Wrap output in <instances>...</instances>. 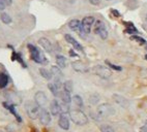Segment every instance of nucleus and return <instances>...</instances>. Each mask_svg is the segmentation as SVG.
<instances>
[{
  "mask_svg": "<svg viewBox=\"0 0 147 132\" xmlns=\"http://www.w3.org/2000/svg\"><path fill=\"white\" fill-rule=\"evenodd\" d=\"M27 48H28L29 52H30V57H31L32 60L35 62V63L38 64H47L48 60L45 57V55L40 52L36 47H34L33 45H27Z\"/></svg>",
  "mask_w": 147,
  "mask_h": 132,
  "instance_id": "f257e3e1",
  "label": "nucleus"
},
{
  "mask_svg": "<svg viewBox=\"0 0 147 132\" xmlns=\"http://www.w3.org/2000/svg\"><path fill=\"white\" fill-rule=\"evenodd\" d=\"M69 117H71V121L79 126H83L88 123V118L81 109H71Z\"/></svg>",
  "mask_w": 147,
  "mask_h": 132,
  "instance_id": "f03ea898",
  "label": "nucleus"
},
{
  "mask_svg": "<svg viewBox=\"0 0 147 132\" xmlns=\"http://www.w3.org/2000/svg\"><path fill=\"white\" fill-rule=\"evenodd\" d=\"M95 23V19L91 16L85 17L81 22V29L78 32L82 37H85L87 34H89L90 31H91V27L92 25Z\"/></svg>",
  "mask_w": 147,
  "mask_h": 132,
  "instance_id": "7ed1b4c3",
  "label": "nucleus"
},
{
  "mask_svg": "<svg viewBox=\"0 0 147 132\" xmlns=\"http://www.w3.org/2000/svg\"><path fill=\"white\" fill-rule=\"evenodd\" d=\"M40 106L37 104L35 101H31L29 100L25 103V109H26V113L28 115L29 118L31 119H37L38 116H40Z\"/></svg>",
  "mask_w": 147,
  "mask_h": 132,
  "instance_id": "20e7f679",
  "label": "nucleus"
},
{
  "mask_svg": "<svg viewBox=\"0 0 147 132\" xmlns=\"http://www.w3.org/2000/svg\"><path fill=\"white\" fill-rule=\"evenodd\" d=\"M97 114L102 118H108V117L112 116L115 114L113 106L109 104V103H102L100 105L97 106Z\"/></svg>",
  "mask_w": 147,
  "mask_h": 132,
  "instance_id": "39448f33",
  "label": "nucleus"
},
{
  "mask_svg": "<svg viewBox=\"0 0 147 132\" xmlns=\"http://www.w3.org/2000/svg\"><path fill=\"white\" fill-rule=\"evenodd\" d=\"M92 71H93L94 74H96V75H98L100 77H102V79H109V77L112 75V71H111L110 69L102 65H95L94 67L92 68Z\"/></svg>",
  "mask_w": 147,
  "mask_h": 132,
  "instance_id": "423d86ee",
  "label": "nucleus"
},
{
  "mask_svg": "<svg viewBox=\"0 0 147 132\" xmlns=\"http://www.w3.org/2000/svg\"><path fill=\"white\" fill-rule=\"evenodd\" d=\"M94 33L97 34L102 39H107L108 37V31L106 28V25L104 24V22L97 20L94 23Z\"/></svg>",
  "mask_w": 147,
  "mask_h": 132,
  "instance_id": "0eeeda50",
  "label": "nucleus"
},
{
  "mask_svg": "<svg viewBox=\"0 0 147 132\" xmlns=\"http://www.w3.org/2000/svg\"><path fill=\"white\" fill-rule=\"evenodd\" d=\"M34 101H35L40 106L44 107V106L47 105L48 97L42 91H38V92H36L35 93V95H34Z\"/></svg>",
  "mask_w": 147,
  "mask_h": 132,
  "instance_id": "6e6552de",
  "label": "nucleus"
},
{
  "mask_svg": "<svg viewBox=\"0 0 147 132\" xmlns=\"http://www.w3.org/2000/svg\"><path fill=\"white\" fill-rule=\"evenodd\" d=\"M71 66H73L74 70L77 72H82V73H84V72L89 71V67H88L85 63L81 62V61H75V62L71 63Z\"/></svg>",
  "mask_w": 147,
  "mask_h": 132,
  "instance_id": "1a4fd4ad",
  "label": "nucleus"
},
{
  "mask_svg": "<svg viewBox=\"0 0 147 132\" xmlns=\"http://www.w3.org/2000/svg\"><path fill=\"white\" fill-rule=\"evenodd\" d=\"M38 118H40V124L44 125V126H46V125H48V124H50V122H51L50 113H49L47 109H45V108L40 109V116H38Z\"/></svg>",
  "mask_w": 147,
  "mask_h": 132,
  "instance_id": "9d476101",
  "label": "nucleus"
},
{
  "mask_svg": "<svg viewBox=\"0 0 147 132\" xmlns=\"http://www.w3.org/2000/svg\"><path fill=\"white\" fill-rule=\"evenodd\" d=\"M38 43H40V45L46 51V52H48V53H52L53 52V45L48 38H46V37H42V38L38 39Z\"/></svg>",
  "mask_w": 147,
  "mask_h": 132,
  "instance_id": "9b49d317",
  "label": "nucleus"
},
{
  "mask_svg": "<svg viewBox=\"0 0 147 132\" xmlns=\"http://www.w3.org/2000/svg\"><path fill=\"white\" fill-rule=\"evenodd\" d=\"M113 99L115 100V102L118 104V105L122 106L124 108H127L129 106V101L126 99L125 97L121 95H118V94H114L113 95Z\"/></svg>",
  "mask_w": 147,
  "mask_h": 132,
  "instance_id": "f8f14e48",
  "label": "nucleus"
},
{
  "mask_svg": "<svg viewBox=\"0 0 147 132\" xmlns=\"http://www.w3.org/2000/svg\"><path fill=\"white\" fill-rule=\"evenodd\" d=\"M58 125L61 129L63 130H68L69 129V120L65 116V114H61L59 117V120H58Z\"/></svg>",
  "mask_w": 147,
  "mask_h": 132,
  "instance_id": "ddd939ff",
  "label": "nucleus"
},
{
  "mask_svg": "<svg viewBox=\"0 0 147 132\" xmlns=\"http://www.w3.org/2000/svg\"><path fill=\"white\" fill-rule=\"evenodd\" d=\"M64 38H65V40L68 42V43H71V45L74 47V49H76V50L78 51H81V52H83V47H82L81 45H80L79 42L77 41L75 38H74L71 35L69 34H65L64 35Z\"/></svg>",
  "mask_w": 147,
  "mask_h": 132,
  "instance_id": "4468645a",
  "label": "nucleus"
},
{
  "mask_svg": "<svg viewBox=\"0 0 147 132\" xmlns=\"http://www.w3.org/2000/svg\"><path fill=\"white\" fill-rule=\"evenodd\" d=\"M3 106H4V107H5L11 115H13V116H15V118L17 119V121L21 123V122H22V118L19 116L18 114H17V111H16V108H15V105H13V104H11V103L4 102V103H3Z\"/></svg>",
  "mask_w": 147,
  "mask_h": 132,
  "instance_id": "2eb2a0df",
  "label": "nucleus"
},
{
  "mask_svg": "<svg viewBox=\"0 0 147 132\" xmlns=\"http://www.w3.org/2000/svg\"><path fill=\"white\" fill-rule=\"evenodd\" d=\"M50 111H51V114L53 116H58L59 114H61V111H60V104L58 102L57 100H53L50 104Z\"/></svg>",
  "mask_w": 147,
  "mask_h": 132,
  "instance_id": "dca6fc26",
  "label": "nucleus"
},
{
  "mask_svg": "<svg viewBox=\"0 0 147 132\" xmlns=\"http://www.w3.org/2000/svg\"><path fill=\"white\" fill-rule=\"evenodd\" d=\"M68 27H69L71 30H74V31L79 32L80 29H81V22H80L79 20L74 19V20L69 21V23H68Z\"/></svg>",
  "mask_w": 147,
  "mask_h": 132,
  "instance_id": "f3484780",
  "label": "nucleus"
},
{
  "mask_svg": "<svg viewBox=\"0 0 147 132\" xmlns=\"http://www.w3.org/2000/svg\"><path fill=\"white\" fill-rule=\"evenodd\" d=\"M59 96H60L61 100L63 103H66V104H69L71 102V93L66 92V91H60L59 93Z\"/></svg>",
  "mask_w": 147,
  "mask_h": 132,
  "instance_id": "a211bd4d",
  "label": "nucleus"
},
{
  "mask_svg": "<svg viewBox=\"0 0 147 132\" xmlns=\"http://www.w3.org/2000/svg\"><path fill=\"white\" fill-rule=\"evenodd\" d=\"M51 73H52L53 77H55V79H60L61 81V79H62V77H63L60 68L57 67V66H52V67H51Z\"/></svg>",
  "mask_w": 147,
  "mask_h": 132,
  "instance_id": "6ab92c4d",
  "label": "nucleus"
},
{
  "mask_svg": "<svg viewBox=\"0 0 147 132\" xmlns=\"http://www.w3.org/2000/svg\"><path fill=\"white\" fill-rule=\"evenodd\" d=\"M56 63H57L59 68H65L66 65H67V64H66V59L61 55L56 56Z\"/></svg>",
  "mask_w": 147,
  "mask_h": 132,
  "instance_id": "aec40b11",
  "label": "nucleus"
},
{
  "mask_svg": "<svg viewBox=\"0 0 147 132\" xmlns=\"http://www.w3.org/2000/svg\"><path fill=\"white\" fill-rule=\"evenodd\" d=\"M8 82H9V79H8L7 75L3 72H0V88L1 89L5 88L8 85Z\"/></svg>",
  "mask_w": 147,
  "mask_h": 132,
  "instance_id": "412c9836",
  "label": "nucleus"
},
{
  "mask_svg": "<svg viewBox=\"0 0 147 132\" xmlns=\"http://www.w3.org/2000/svg\"><path fill=\"white\" fill-rule=\"evenodd\" d=\"M71 101L74 102V104L77 106L78 108H82L83 107V99H82L81 97H80L79 95H75L73 98H71Z\"/></svg>",
  "mask_w": 147,
  "mask_h": 132,
  "instance_id": "4be33fe9",
  "label": "nucleus"
},
{
  "mask_svg": "<svg viewBox=\"0 0 147 132\" xmlns=\"http://www.w3.org/2000/svg\"><path fill=\"white\" fill-rule=\"evenodd\" d=\"M0 19H1V22H2V23H4V24H6V25L11 23V18L7 13H1V15H0Z\"/></svg>",
  "mask_w": 147,
  "mask_h": 132,
  "instance_id": "5701e85b",
  "label": "nucleus"
},
{
  "mask_svg": "<svg viewBox=\"0 0 147 132\" xmlns=\"http://www.w3.org/2000/svg\"><path fill=\"white\" fill-rule=\"evenodd\" d=\"M40 75H42L44 79H48V81H50L51 79H52V73H51V71H48L47 69H45V68H40Z\"/></svg>",
  "mask_w": 147,
  "mask_h": 132,
  "instance_id": "b1692460",
  "label": "nucleus"
},
{
  "mask_svg": "<svg viewBox=\"0 0 147 132\" xmlns=\"http://www.w3.org/2000/svg\"><path fill=\"white\" fill-rule=\"evenodd\" d=\"M48 88H49V90L52 92V94L54 96H56V97H57V96H59L60 90H59V89H58V88L56 87L54 84H49V85H48Z\"/></svg>",
  "mask_w": 147,
  "mask_h": 132,
  "instance_id": "393cba45",
  "label": "nucleus"
},
{
  "mask_svg": "<svg viewBox=\"0 0 147 132\" xmlns=\"http://www.w3.org/2000/svg\"><path fill=\"white\" fill-rule=\"evenodd\" d=\"M63 90L68 93H71V91H73V82L71 81L64 82V84H63Z\"/></svg>",
  "mask_w": 147,
  "mask_h": 132,
  "instance_id": "a878e982",
  "label": "nucleus"
},
{
  "mask_svg": "<svg viewBox=\"0 0 147 132\" xmlns=\"http://www.w3.org/2000/svg\"><path fill=\"white\" fill-rule=\"evenodd\" d=\"M100 132H115L113 129V127H111L110 125H102L100 127Z\"/></svg>",
  "mask_w": 147,
  "mask_h": 132,
  "instance_id": "bb28decb",
  "label": "nucleus"
},
{
  "mask_svg": "<svg viewBox=\"0 0 147 132\" xmlns=\"http://www.w3.org/2000/svg\"><path fill=\"white\" fill-rule=\"evenodd\" d=\"M124 24L127 26L126 28V32H129V33H137V29L134 27V25L131 24V23H124Z\"/></svg>",
  "mask_w": 147,
  "mask_h": 132,
  "instance_id": "cd10ccee",
  "label": "nucleus"
},
{
  "mask_svg": "<svg viewBox=\"0 0 147 132\" xmlns=\"http://www.w3.org/2000/svg\"><path fill=\"white\" fill-rule=\"evenodd\" d=\"M106 63L110 66L112 69L116 70V71H121V70H122V67H120V66H117V65H114V64H112L111 62H109V61H106Z\"/></svg>",
  "mask_w": 147,
  "mask_h": 132,
  "instance_id": "c85d7f7f",
  "label": "nucleus"
},
{
  "mask_svg": "<svg viewBox=\"0 0 147 132\" xmlns=\"http://www.w3.org/2000/svg\"><path fill=\"white\" fill-rule=\"evenodd\" d=\"M131 38H133V39H135V40H137L138 42H140L141 45H145V43H146L145 39H143V38H142V37H140V36H137V35H135V36H131Z\"/></svg>",
  "mask_w": 147,
  "mask_h": 132,
  "instance_id": "c756f323",
  "label": "nucleus"
},
{
  "mask_svg": "<svg viewBox=\"0 0 147 132\" xmlns=\"http://www.w3.org/2000/svg\"><path fill=\"white\" fill-rule=\"evenodd\" d=\"M5 7H6V4H5V2H4V0H0V9L3 11Z\"/></svg>",
  "mask_w": 147,
  "mask_h": 132,
  "instance_id": "7c9ffc66",
  "label": "nucleus"
},
{
  "mask_svg": "<svg viewBox=\"0 0 147 132\" xmlns=\"http://www.w3.org/2000/svg\"><path fill=\"white\" fill-rule=\"evenodd\" d=\"M89 2L93 5H97V4H100V0H89Z\"/></svg>",
  "mask_w": 147,
  "mask_h": 132,
  "instance_id": "2f4dec72",
  "label": "nucleus"
},
{
  "mask_svg": "<svg viewBox=\"0 0 147 132\" xmlns=\"http://www.w3.org/2000/svg\"><path fill=\"white\" fill-rule=\"evenodd\" d=\"M140 132H147V125H144V126H142L141 129H140Z\"/></svg>",
  "mask_w": 147,
  "mask_h": 132,
  "instance_id": "473e14b6",
  "label": "nucleus"
},
{
  "mask_svg": "<svg viewBox=\"0 0 147 132\" xmlns=\"http://www.w3.org/2000/svg\"><path fill=\"white\" fill-rule=\"evenodd\" d=\"M112 13H113V15L114 16H116V17H119V13L116 9H112Z\"/></svg>",
  "mask_w": 147,
  "mask_h": 132,
  "instance_id": "72a5a7b5",
  "label": "nucleus"
},
{
  "mask_svg": "<svg viewBox=\"0 0 147 132\" xmlns=\"http://www.w3.org/2000/svg\"><path fill=\"white\" fill-rule=\"evenodd\" d=\"M4 2H5L6 5H11V2H13V0H4Z\"/></svg>",
  "mask_w": 147,
  "mask_h": 132,
  "instance_id": "f704fd0d",
  "label": "nucleus"
},
{
  "mask_svg": "<svg viewBox=\"0 0 147 132\" xmlns=\"http://www.w3.org/2000/svg\"><path fill=\"white\" fill-rule=\"evenodd\" d=\"M69 54H71V57H76V56H77V54H76V53H74V51H73V50L69 51Z\"/></svg>",
  "mask_w": 147,
  "mask_h": 132,
  "instance_id": "c9c22d12",
  "label": "nucleus"
},
{
  "mask_svg": "<svg viewBox=\"0 0 147 132\" xmlns=\"http://www.w3.org/2000/svg\"><path fill=\"white\" fill-rule=\"evenodd\" d=\"M66 1H67V2H69V3H74L76 0H66Z\"/></svg>",
  "mask_w": 147,
  "mask_h": 132,
  "instance_id": "e433bc0d",
  "label": "nucleus"
},
{
  "mask_svg": "<svg viewBox=\"0 0 147 132\" xmlns=\"http://www.w3.org/2000/svg\"><path fill=\"white\" fill-rule=\"evenodd\" d=\"M145 59H146V60H147V55H146V56H145Z\"/></svg>",
  "mask_w": 147,
  "mask_h": 132,
  "instance_id": "4c0bfd02",
  "label": "nucleus"
},
{
  "mask_svg": "<svg viewBox=\"0 0 147 132\" xmlns=\"http://www.w3.org/2000/svg\"><path fill=\"white\" fill-rule=\"evenodd\" d=\"M107 1H111V0H107Z\"/></svg>",
  "mask_w": 147,
  "mask_h": 132,
  "instance_id": "58836bf2",
  "label": "nucleus"
}]
</instances>
